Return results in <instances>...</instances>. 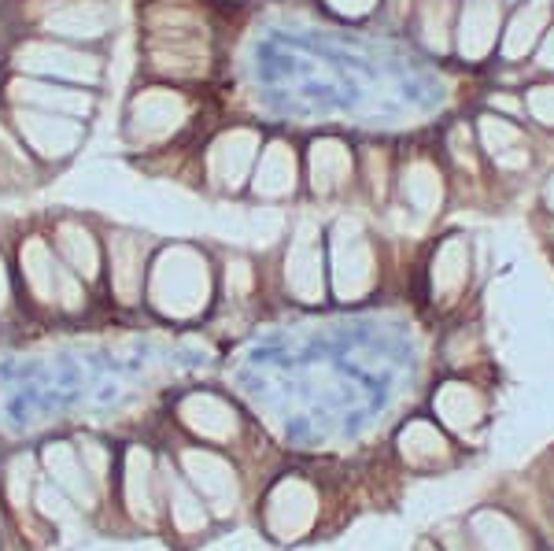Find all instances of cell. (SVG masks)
Listing matches in <instances>:
<instances>
[{"label": "cell", "instance_id": "6da1fadb", "mask_svg": "<svg viewBox=\"0 0 554 551\" xmlns=\"http://www.w3.org/2000/svg\"><path fill=\"white\" fill-rule=\"evenodd\" d=\"M148 60L159 71L196 78L207 71V30L193 12L163 4L148 12Z\"/></svg>", "mask_w": 554, "mask_h": 551}, {"label": "cell", "instance_id": "7a4b0ae2", "mask_svg": "<svg viewBox=\"0 0 554 551\" xmlns=\"http://www.w3.org/2000/svg\"><path fill=\"white\" fill-rule=\"evenodd\" d=\"M207 267L193 248H170L152 270V300L167 315H193L207 300Z\"/></svg>", "mask_w": 554, "mask_h": 551}, {"label": "cell", "instance_id": "3957f363", "mask_svg": "<svg viewBox=\"0 0 554 551\" xmlns=\"http://www.w3.org/2000/svg\"><path fill=\"white\" fill-rule=\"evenodd\" d=\"M503 4L499 0H466L455 19V45L466 63H484L499 52L503 37Z\"/></svg>", "mask_w": 554, "mask_h": 551}, {"label": "cell", "instance_id": "277c9868", "mask_svg": "<svg viewBox=\"0 0 554 551\" xmlns=\"http://www.w3.org/2000/svg\"><path fill=\"white\" fill-rule=\"evenodd\" d=\"M189 119V100L174 89H148L130 104V137L133 141H163Z\"/></svg>", "mask_w": 554, "mask_h": 551}, {"label": "cell", "instance_id": "5b68a950", "mask_svg": "<svg viewBox=\"0 0 554 551\" xmlns=\"http://www.w3.org/2000/svg\"><path fill=\"white\" fill-rule=\"evenodd\" d=\"M15 63L23 71L49 74V78H71V82H85V86H93L100 78L97 56H85V52L67 49V45H52V41H30V45H23V49L15 52Z\"/></svg>", "mask_w": 554, "mask_h": 551}, {"label": "cell", "instance_id": "8992f818", "mask_svg": "<svg viewBox=\"0 0 554 551\" xmlns=\"http://www.w3.org/2000/svg\"><path fill=\"white\" fill-rule=\"evenodd\" d=\"M15 126L30 141V148H37L49 160L71 156L74 148L82 145V123H74L71 115H56V111H41V108H19Z\"/></svg>", "mask_w": 554, "mask_h": 551}, {"label": "cell", "instance_id": "52a82bcc", "mask_svg": "<svg viewBox=\"0 0 554 551\" xmlns=\"http://www.w3.org/2000/svg\"><path fill=\"white\" fill-rule=\"evenodd\" d=\"M255 160H259V134L255 130H229L211 145L207 167H211V178L218 185L237 189L244 178H252Z\"/></svg>", "mask_w": 554, "mask_h": 551}, {"label": "cell", "instance_id": "ba28073f", "mask_svg": "<svg viewBox=\"0 0 554 551\" xmlns=\"http://www.w3.org/2000/svg\"><path fill=\"white\" fill-rule=\"evenodd\" d=\"M23 270L30 285H34V293L41 300H56V289L63 293V304L67 307H78L82 304V296H78V285L56 267V259H52V248L41 241V237H30L23 245Z\"/></svg>", "mask_w": 554, "mask_h": 551}, {"label": "cell", "instance_id": "9c48e42d", "mask_svg": "<svg viewBox=\"0 0 554 551\" xmlns=\"http://www.w3.org/2000/svg\"><path fill=\"white\" fill-rule=\"evenodd\" d=\"M12 100L19 108H41V111H56V115H71L82 119L93 111V97L78 93V89H52L45 82H12Z\"/></svg>", "mask_w": 554, "mask_h": 551}, {"label": "cell", "instance_id": "30bf717a", "mask_svg": "<svg viewBox=\"0 0 554 551\" xmlns=\"http://www.w3.org/2000/svg\"><path fill=\"white\" fill-rule=\"evenodd\" d=\"M399 193H403L410 211L440 208V204H444V193H447V178L440 174L436 160L414 156V160H407V171L399 178Z\"/></svg>", "mask_w": 554, "mask_h": 551}, {"label": "cell", "instance_id": "8fae6325", "mask_svg": "<svg viewBox=\"0 0 554 551\" xmlns=\"http://www.w3.org/2000/svg\"><path fill=\"white\" fill-rule=\"evenodd\" d=\"M45 26L52 34H67V37H100L111 26V8L97 4V0H71L60 4L45 15Z\"/></svg>", "mask_w": 554, "mask_h": 551}, {"label": "cell", "instance_id": "7c38bea8", "mask_svg": "<svg viewBox=\"0 0 554 551\" xmlns=\"http://www.w3.org/2000/svg\"><path fill=\"white\" fill-rule=\"evenodd\" d=\"M252 185L259 196H285L292 193L296 185V156H292L289 145H270L255 160V171H252Z\"/></svg>", "mask_w": 554, "mask_h": 551}, {"label": "cell", "instance_id": "4fadbf2b", "mask_svg": "<svg viewBox=\"0 0 554 551\" xmlns=\"http://www.w3.org/2000/svg\"><path fill=\"white\" fill-rule=\"evenodd\" d=\"M351 178V152L340 141L311 145V185L314 193H333Z\"/></svg>", "mask_w": 554, "mask_h": 551}, {"label": "cell", "instance_id": "5bb4252c", "mask_svg": "<svg viewBox=\"0 0 554 551\" xmlns=\"http://www.w3.org/2000/svg\"><path fill=\"white\" fill-rule=\"evenodd\" d=\"M314 237H318V230L311 222H303L296 230V245L289 252V282L307 300L318 293V245H314Z\"/></svg>", "mask_w": 554, "mask_h": 551}, {"label": "cell", "instance_id": "9a60e30c", "mask_svg": "<svg viewBox=\"0 0 554 551\" xmlns=\"http://www.w3.org/2000/svg\"><path fill=\"white\" fill-rule=\"evenodd\" d=\"M111 278H115V289H119L122 300H133L137 293V282H141V241L137 237H115L111 241Z\"/></svg>", "mask_w": 554, "mask_h": 551}, {"label": "cell", "instance_id": "2e32d148", "mask_svg": "<svg viewBox=\"0 0 554 551\" xmlns=\"http://www.w3.org/2000/svg\"><path fill=\"white\" fill-rule=\"evenodd\" d=\"M60 248L63 256L71 259V267L82 274V278H93L100 267V256H97V245H93V237L82 230V226H74V222H63L60 226Z\"/></svg>", "mask_w": 554, "mask_h": 551}, {"label": "cell", "instance_id": "e0dca14e", "mask_svg": "<svg viewBox=\"0 0 554 551\" xmlns=\"http://www.w3.org/2000/svg\"><path fill=\"white\" fill-rule=\"evenodd\" d=\"M521 104L529 108V115L540 126H554V86H532L521 97Z\"/></svg>", "mask_w": 554, "mask_h": 551}, {"label": "cell", "instance_id": "ac0fdd59", "mask_svg": "<svg viewBox=\"0 0 554 551\" xmlns=\"http://www.w3.org/2000/svg\"><path fill=\"white\" fill-rule=\"evenodd\" d=\"M333 8H340V12H348V15H362V12H370L374 8V0H329Z\"/></svg>", "mask_w": 554, "mask_h": 551}, {"label": "cell", "instance_id": "d6986e66", "mask_svg": "<svg viewBox=\"0 0 554 551\" xmlns=\"http://www.w3.org/2000/svg\"><path fill=\"white\" fill-rule=\"evenodd\" d=\"M4 296H8V278H4V267H0V307H4Z\"/></svg>", "mask_w": 554, "mask_h": 551}]
</instances>
